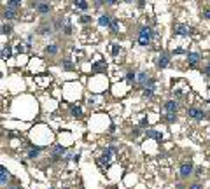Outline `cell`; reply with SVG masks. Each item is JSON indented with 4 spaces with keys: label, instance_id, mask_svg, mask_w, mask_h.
I'll return each mask as SVG.
<instances>
[{
    "label": "cell",
    "instance_id": "obj_5",
    "mask_svg": "<svg viewBox=\"0 0 210 189\" xmlns=\"http://www.w3.org/2000/svg\"><path fill=\"white\" fill-rule=\"evenodd\" d=\"M193 170H194V168H193L191 163H182V165H180V175H182V177H189L193 173Z\"/></svg>",
    "mask_w": 210,
    "mask_h": 189
},
{
    "label": "cell",
    "instance_id": "obj_29",
    "mask_svg": "<svg viewBox=\"0 0 210 189\" xmlns=\"http://www.w3.org/2000/svg\"><path fill=\"white\" fill-rule=\"evenodd\" d=\"M63 68H65V70H70V68H72V63H70V61H63Z\"/></svg>",
    "mask_w": 210,
    "mask_h": 189
},
{
    "label": "cell",
    "instance_id": "obj_18",
    "mask_svg": "<svg viewBox=\"0 0 210 189\" xmlns=\"http://www.w3.org/2000/svg\"><path fill=\"white\" fill-rule=\"evenodd\" d=\"M74 4H76V7L82 9V11L88 9V2H86V0H74Z\"/></svg>",
    "mask_w": 210,
    "mask_h": 189
},
{
    "label": "cell",
    "instance_id": "obj_30",
    "mask_svg": "<svg viewBox=\"0 0 210 189\" xmlns=\"http://www.w3.org/2000/svg\"><path fill=\"white\" fill-rule=\"evenodd\" d=\"M117 53H119V46H117V44H114V46H112V55H117Z\"/></svg>",
    "mask_w": 210,
    "mask_h": 189
},
{
    "label": "cell",
    "instance_id": "obj_2",
    "mask_svg": "<svg viewBox=\"0 0 210 189\" xmlns=\"http://www.w3.org/2000/svg\"><path fill=\"white\" fill-rule=\"evenodd\" d=\"M114 147H109V149H105L103 154H102V158H100V165H105V166H109V163H110V159H112V154H114Z\"/></svg>",
    "mask_w": 210,
    "mask_h": 189
},
{
    "label": "cell",
    "instance_id": "obj_23",
    "mask_svg": "<svg viewBox=\"0 0 210 189\" xmlns=\"http://www.w3.org/2000/svg\"><path fill=\"white\" fill-rule=\"evenodd\" d=\"M126 81H128L130 84L135 82V81H137V74H135V72H128V74H126Z\"/></svg>",
    "mask_w": 210,
    "mask_h": 189
},
{
    "label": "cell",
    "instance_id": "obj_10",
    "mask_svg": "<svg viewBox=\"0 0 210 189\" xmlns=\"http://www.w3.org/2000/svg\"><path fill=\"white\" fill-rule=\"evenodd\" d=\"M110 21H112V18H110V16L102 14V16L98 18V25H100V26H110Z\"/></svg>",
    "mask_w": 210,
    "mask_h": 189
},
{
    "label": "cell",
    "instance_id": "obj_34",
    "mask_svg": "<svg viewBox=\"0 0 210 189\" xmlns=\"http://www.w3.org/2000/svg\"><path fill=\"white\" fill-rule=\"evenodd\" d=\"M201 173H203V168H201V166H198V168H196V175H198V177H201Z\"/></svg>",
    "mask_w": 210,
    "mask_h": 189
},
{
    "label": "cell",
    "instance_id": "obj_4",
    "mask_svg": "<svg viewBox=\"0 0 210 189\" xmlns=\"http://www.w3.org/2000/svg\"><path fill=\"white\" fill-rule=\"evenodd\" d=\"M187 116H189V117H193V119H203V117H205L203 110H200V109H196V107L187 109Z\"/></svg>",
    "mask_w": 210,
    "mask_h": 189
},
{
    "label": "cell",
    "instance_id": "obj_15",
    "mask_svg": "<svg viewBox=\"0 0 210 189\" xmlns=\"http://www.w3.org/2000/svg\"><path fill=\"white\" fill-rule=\"evenodd\" d=\"M187 61H189L191 65H196V63L200 61V55H198V53H189V55H187Z\"/></svg>",
    "mask_w": 210,
    "mask_h": 189
},
{
    "label": "cell",
    "instance_id": "obj_6",
    "mask_svg": "<svg viewBox=\"0 0 210 189\" xmlns=\"http://www.w3.org/2000/svg\"><path fill=\"white\" fill-rule=\"evenodd\" d=\"M149 81H151V79H149L147 74H144V72H138V74H137V82H138L142 88H145V86L149 84Z\"/></svg>",
    "mask_w": 210,
    "mask_h": 189
},
{
    "label": "cell",
    "instance_id": "obj_24",
    "mask_svg": "<svg viewBox=\"0 0 210 189\" xmlns=\"http://www.w3.org/2000/svg\"><path fill=\"white\" fill-rule=\"evenodd\" d=\"M19 4H21L19 0H9V2H7V7H11V9H18Z\"/></svg>",
    "mask_w": 210,
    "mask_h": 189
},
{
    "label": "cell",
    "instance_id": "obj_27",
    "mask_svg": "<svg viewBox=\"0 0 210 189\" xmlns=\"http://www.w3.org/2000/svg\"><path fill=\"white\" fill-rule=\"evenodd\" d=\"M93 70H95V72L105 70V65H103V63H95V65H93Z\"/></svg>",
    "mask_w": 210,
    "mask_h": 189
},
{
    "label": "cell",
    "instance_id": "obj_1",
    "mask_svg": "<svg viewBox=\"0 0 210 189\" xmlns=\"http://www.w3.org/2000/svg\"><path fill=\"white\" fill-rule=\"evenodd\" d=\"M153 37V30L149 26H142L138 32V44L140 46H149V40Z\"/></svg>",
    "mask_w": 210,
    "mask_h": 189
},
{
    "label": "cell",
    "instance_id": "obj_37",
    "mask_svg": "<svg viewBox=\"0 0 210 189\" xmlns=\"http://www.w3.org/2000/svg\"><path fill=\"white\" fill-rule=\"evenodd\" d=\"M205 74L210 77V63H209V67H205Z\"/></svg>",
    "mask_w": 210,
    "mask_h": 189
},
{
    "label": "cell",
    "instance_id": "obj_8",
    "mask_svg": "<svg viewBox=\"0 0 210 189\" xmlns=\"http://www.w3.org/2000/svg\"><path fill=\"white\" fill-rule=\"evenodd\" d=\"M51 152H53V161H56L60 156H63V152H65V147H63V145H54Z\"/></svg>",
    "mask_w": 210,
    "mask_h": 189
},
{
    "label": "cell",
    "instance_id": "obj_11",
    "mask_svg": "<svg viewBox=\"0 0 210 189\" xmlns=\"http://www.w3.org/2000/svg\"><path fill=\"white\" fill-rule=\"evenodd\" d=\"M158 65H159V68H166L168 65H170V60H168V55H161L159 56V61H158Z\"/></svg>",
    "mask_w": 210,
    "mask_h": 189
},
{
    "label": "cell",
    "instance_id": "obj_19",
    "mask_svg": "<svg viewBox=\"0 0 210 189\" xmlns=\"http://www.w3.org/2000/svg\"><path fill=\"white\" fill-rule=\"evenodd\" d=\"M2 33H4V35H11V33H12V26L7 25V23H4V25H2Z\"/></svg>",
    "mask_w": 210,
    "mask_h": 189
},
{
    "label": "cell",
    "instance_id": "obj_36",
    "mask_svg": "<svg viewBox=\"0 0 210 189\" xmlns=\"http://www.w3.org/2000/svg\"><path fill=\"white\" fill-rule=\"evenodd\" d=\"M81 21H82V23H89V16H82Z\"/></svg>",
    "mask_w": 210,
    "mask_h": 189
},
{
    "label": "cell",
    "instance_id": "obj_9",
    "mask_svg": "<svg viewBox=\"0 0 210 189\" xmlns=\"http://www.w3.org/2000/svg\"><path fill=\"white\" fill-rule=\"evenodd\" d=\"M7 180H9V170L5 166H2L0 168V182H2V186H5Z\"/></svg>",
    "mask_w": 210,
    "mask_h": 189
},
{
    "label": "cell",
    "instance_id": "obj_35",
    "mask_svg": "<svg viewBox=\"0 0 210 189\" xmlns=\"http://www.w3.org/2000/svg\"><path fill=\"white\" fill-rule=\"evenodd\" d=\"M105 4H109V5H114V4H117V0H105Z\"/></svg>",
    "mask_w": 210,
    "mask_h": 189
},
{
    "label": "cell",
    "instance_id": "obj_39",
    "mask_svg": "<svg viewBox=\"0 0 210 189\" xmlns=\"http://www.w3.org/2000/svg\"><path fill=\"white\" fill-rule=\"evenodd\" d=\"M109 189H117V188H109Z\"/></svg>",
    "mask_w": 210,
    "mask_h": 189
},
{
    "label": "cell",
    "instance_id": "obj_32",
    "mask_svg": "<svg viewBox=\"0 0 210 189\" xmlns=\"http://www.w3.org/2000/svg\"><path fill=\"white\" fill-rule=\"evenodd\" d=\"M189 189H203V186L196 182V184H193V186H189Z\"/></svg>",
    "mask_w": 210,
    "mask_h": 189
},
{
    "label": "cell",
    "instance_id": "obj_22",
    "mask_svg": "<svg viewBox=\"0 0 210 189\" xmlns=\"http://www.w3.org/2000/svg\"><path fill=\"white\" fill-rule=\"evenodd\" d=\"M142 93H144V96H153V93H154V88H153V86H145Z\"/></svg>",
    "mask_w": 210,
    "mask_h": 189
},
{
    "label": "cell",
    "instance_id": "obj_31",
    "mask_svg": "<svg viewBox=\"0 0 210 189\" xmlns=\"http://www.w3.org/2000/svg\"><path fill=\"white\" fill-rule=\"evenodd\" d=\"M203 18L210 19V9H205V11H203Z\"/></svg>",
    "mask_w": 210,
    "mask_h": 189
},
{
    "label": "cell",
    "instance_id": "obj_40",
    "mask_svg": "<svg viewBox=\"0 0 210 189\" xmlns=\"http://www.w3.org/2000/svg\"><path fill=\"white\" fill-rule=\"evenodd\" d=\"M19 2H21V0H19Z\"/></svg>",
    "mask_w": 210,
    "mask_h": 189
},
{
    "label": "cell",
    "instance_id": "obj_17",
    "mask_svg": "<svg viewBox=\"0 0 210 189\" xmlns=\"http://www.w3.org/2000/svg\"><path fill=\"white\" fill-rule=\"evenodd\" d=\"M46 53H47V55H56V53H58V46H56V44H49V46H46Z\"/></svg>",
    "mask_w": 210,
    "mask_h": 189
},
{
    "label": "cell",
    "instance_id": "obj_14",
    "mask_svg": "<svg viewBox=\"0 0 210 189\" xmlns=\"http://www.w3.org/2000/svg\"><path fill=\"white\" fill-rule=\"evenodd\" d=\"M145 135H147L149 138H156V140H161V138H163V137H161V133L156 132V130H147V132H145Z\"/></svg>",
    "mask_w": 210,
    "mask_h": 189
},
{
    "label": "cell",
    "instance_id": "obj_38",
    "mask_svg": "<svg viewBox=\"0 0 210 189\" xmlns=\"http://www.w3.org/2000/svg\"><path fill=\"white\" fill-rule=\"evenodd\" d=\"M9 189H19L18 186H12V188H9Z\"/></svg>",
    "mask_w": 210,
    "mask_h": 189
},
{
    "label": "cell",
    "instance_id": "obj_12",
    "mask_svg": "<svg viewBox=\"0 0 210 189\" xmlns=\"http://www.w3.org/2000/svg\"><path fill=\"white\" fill-rule=\"evenodd\" d=\"M37 11L40 12V14H47L49 11H51V5L49 4H46V2H40L37 5Z\"/></svg>",
    "mask_w": 210,
    "mask_h": 189
},
{
    "label": "cell",
    "instance_id": "obj_13",
    "mask_svg": "<svg viewBox=\"0 0 210 189\" xmlns=\"http://www.w3.org/2000/svg\"><path fill=\"white\" fill-rule=\"evenodd\" d=\"M14 16H16V9L7 7V9L4 11V19H14Z\"/></svg>",
    "mask_w": 210,
    "mask_h": 189
},
{
    "label": "cell",
    "instance_id": "obj_3",
    "mask_svg": "<svg viewBox=\"0 0 210 189\" xmlns=\"http://www.w3.org/2000/svg\"><path fill=\"white\" fill-rule=\"evenodd\" d=\"M173 33H175V35H180V37H187V35L191 33V30H189V26H186V25H175V26H173Z\"/></svg>",
    "mask_w": 210,
    "mask_h": 189
},
{
    "label": "cell",
    "instance_id": "obj_25",
    "mask_svg": "<svg viewBox=\"0 0 210 189\" xmlns=\"http://www.w3.org/2000/svg\"><path fill=\"white\" fill-rule=\"evenodd\" d=\"M39 151H40L39 147H35V149H30V152H28V158H32V159H35V158H37V156H39Z\"/></svg>",
    "mask_w": 210,
    "mask_h": 189
},
{
    "label": "cell",
    "instance_id": "obj_7",
    "mask_svg": "<svg viewBox=\"0 0 210 189\" xmlns=\"http://www.w3.org/2000/svg\"><path fill=\"white\" fill-rule=\"evenodd\" d=\"M165 110H166V112L177 114V110H179V103H177L175 100H168V102L165 103Z\"/></svg>",
    "mask_w": 210,
    "mask_h": 189
},
{
    "label": "cell",
    "instance_id": "obj_20",
    "mask_svg": "<svg viewBox=\"0 0 210 189\" xmlns=\"http://www.w3.org/2000/svg\"><path fill=\"white\" fill-rule=\"evenodd\" d=\"M11 51H12V49H11V46L4 47V49H2V58H4V60H7V58L11 56Z\"/></svg>",
    "mask_w": 210,
    "mask_h": 189
},
{
    "label": "cell",
    "instance_id": "obj_28",
    "mask_svg": "<svg viewBox=\"0 0 210 189\" xmlns=\"http://www.w3.org/2000/svg\"><path fill=\"white\" fill-rule=\"evenodd\" d=\"M110 30L116 33V30H117V19L116 18H112V21H110Z\"/></svg>",
    "mask_w": 210,
    "mask_h": 189
},
{
    "label": "cell",
    "instance_id": "obj_21",
    "mask_svg": "<svg viewBox=\"0 0 210 189\" xmlns=\"http://www.w3.org/2000/svg\"><path fill=\"white\" fill-rule=\"evenodd\" d=\"M51 33V26H40L39 28V35H47Z\"/></svg>",
    "mask_w": 210,
    "mask_h": 189
},
{
    "label": "cell",
    "instance_id": "obj_16",
    "mask_svg": "<svg viewBox=\"0 0 210 189\" xmlns=\"http://www.w3.org/2000/svg\"><path fill=\"white\" fill-rule=\"evenodd\" d=\"M70 114H72L74 117H82V109H81V107H77V105H72Z\"/></svg>",
    "mask_w": 210,
    "mask_h": 189
},
{
    "label": "cell",
    "instance_id": "obj_33",
    "mask_svg": "<svg viewBox=\"0 0 210 189\" xmlns=\"http://www.w3.org/2000/svg\"><path fill=\"white\" fill-rule=\"evenodd\" d=\"M16 49H18L19 53H25V49H26V47H25L23 44H19V46H18V47H16Z\"/></svg>",
    "mask_w": 210,
    "mask_h": 189
},
{
    "label": "cell",
    "instance_id": "obj_26",
    "mask_svg": "<svg viewBox=\"0 0 210 189\" xmlns=\"http://www.w3.org/2000/svg\"><path fill=\"white\" fill-rule=\"evenodd\" d=\"M165 119H166L168 123H175V121H177V116H175L173 112H168V116H166Z\"/></svg>",
    "mask_w": 210,
    "mask_h": 189
}]
</instances>
